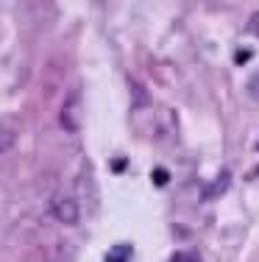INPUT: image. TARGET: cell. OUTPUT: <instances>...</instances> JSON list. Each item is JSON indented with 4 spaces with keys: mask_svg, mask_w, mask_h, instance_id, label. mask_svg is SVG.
Wrapping results in <instances>:
<instances>
[{
    "mask_svg": "<svg viewBox=\"0 0 259 262\" xmlns=\"http://www.w3.org/2000/svg\"><path fill=\"white\" fill-rule=\"evenodd\" d=\"M248 31L254 36H259V11H254V14H251V20H248Z\"/></svg>",
    "mask_w": 259,
    "mask_h": 262,
    "instance_id": "obj_8",
    "label": "cell"
},
{
    "mask_svg": "<svg viewBox=\"0 0 259 262\" xmlns=\"http://www.w3.org/2000/svg\"><path fill=\"white\" fill-rule=\"evenodd\" d=\"M251 59V51H237L234 53V61H237V64H243V61H248Z\"/></svg>",
    "mask_w": 259,
    "mask_h": 262,
    "instance_id": "obj_9",
    "label": "cell"
},
{
    "mask_svg": "<svg viewBox=\"0 0 259 262\" xmlns=\"http://www.w3.org/2000/svg\"><path fill=\"white\" fill-rule=\"evenodd\" d=\"M226 187H229V173L223 170V173H220V176H218V182L212 184V190H206V198H215V195H218V192H223Z\"/></svg>",
    "mask_w": 259,
    "mask_h": 262,
    "instance_id": "obj_5",
    "label": "cell"
},
{
    "mask_svg": "<svg viewBox=\"0 0 259 262\" xmlns=\"http://www.w3.org/2000/svg\"><path fill=\"white\" fill-rule=\"evenodd\" d=\"M128 257H131V248L128 246H114L106 254V262H128Z\"/></svg>",
    "mask_w": 259,
    "mask_h": 262,
    "instance_id": "obj_4",
    "label": "cell"
},
{
    "mask_svg": "<svg viewBox=\"0 0 259 262\" xmlns=\"http://www.w3.org/2000/svg\"><path fill=\"white\" fill-rule=\"evenodd\" d=\"M248 95H251V98H256V101H259V73H256V76L248 81Z\"/></svg>",
    "mask_w": 259,
    "mask_h": 262,
    "instance_id": "obj_7",
    "label": "cell"
},
{
    "mask_svg": "<svg viewBox=\"0 0 259 262\" xmlns=\"http://www.w3.org/2000/svg\"><path fill=\"white\" fill-rule=\"evenodd\" d=\"M51 215L56 217L64 226H76L81 221V204H78L76 195H67V192H59V195L51 198Z\"/></svg>",
    "mask_w": 259,
    "mask_h": 262,
    "instance_id": "obj_1",
    "label": "cell"
},
{
    "mask_svg": "<svg viewBox=\"0 0 259 262\" xmlns=\"http://www.w3.org/2000/svg\"><path fill=\"white\" fill-rule=\"evenodd\" d=\"M59 123L64 131H78L81 128V92L73 90L67 95V101L61 103V112H59Z\"/></svg>",
    "mask_w": 259,
    "mask_h": 262,
    "instance_id": "obj_2",
    "label": "cell"
},
{
    "mask_svg": "<svg viewBox=\"0 0 259 262\" xmlns=\"http://www.w3.org/2000/svg\"><path fill=\"white\" fill-rule=\"evenodd\" d=\"M22 134V120L17 115H9L0 120V157L3 154H9L11 148L17 145V140H20Z\"/></svg>",
    "mask_w": 259,
    "mask_h": 262,
    "instance_id": "obj_3",
    "label": "cell"
},
{
    "mask_svg": "<svg viewBox=\"0 0 259 262\" xmlns=\"http://www.w3.org/2000/svg\"><path fill=\"white\" fill-rule=\"evenodd\" d=\"M168 182H170V173L162 170V167H156V170H153V184H156V187H164Z\"/></svg>",
    "mask_w": 259,
    "mask_h": 262,
    "instance_id": "obj_6",
    "label": "cell"
}]
</instances>
